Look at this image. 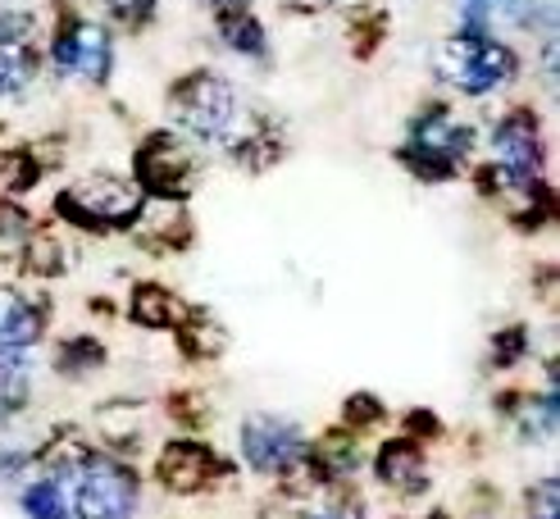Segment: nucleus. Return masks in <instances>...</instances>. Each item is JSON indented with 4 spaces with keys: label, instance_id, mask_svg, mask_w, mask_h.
<instances>
[{
    "label": "nucleus",
    "instance_id": "nucleus-17",
    "mask_svg": "<svg viewBox=\"0 0 560 519\" xmlns=\"http://www.w3.org/2000/svg\"><path fill=\"white\" fill-rule=\"evenodd\" d=\"M23 228H27V214L14 201H0V237H14Z\"/></svg>",
    "mask_w": 560,
    "mask_h": 519
},
{
    "label": "nucleus",
    "instance_id": "nucleus-1",
    "mask_svg": "<svg viewBox=\"0 0 560 519\" xmlns=\"http://www.w3.org/2000/svg\"><path fill=\"white\" fill-rule=\"evenodd\" d=\"M433 69L442 82L469 92V96H483V92H497L520 73V60L511 46L501 42H488L483 33H460L452 42H442L438 55H433Z\"/></svg>",
    "mask_w": 560,
    "mask_h": 519
},
{
    "label": "nucleus",
    "instance_id": "nucleus-8",
    "mask_svg": "<svg viewBox=\"0 0 560 519\" xmlns=\"http://www.w3.org/2000/svg\"><path fill=\"white\" fill-rule=\"evenodd\" d=\"M210 474V451L196 443H170L160 456V479L174 492H196Z\"/></svg>",
    "mask_w": 560,
    "mask_h": 519
},
{
    "label": "nucleus",
    "instance_id": "nucleus-3",
    "mask_svg": "<svg viewBox=\"0 0 560 519\" xmlns=\"http://www.w3.org/2000/svg\"><path fill=\"white\" fill-rule=\"evenodd\" d=\"M174 119L196 137H229L237 123V101L233 87L219 73H191L183 78L170 96Z\"/></svg>",
    "mask_w": 560,
    "mask_h": 519
},
{
    "label": "nucleus",
    "instance_id": "nucleus-7",
    "mask_svg": "<svg viewBox=\"0 0 560 519\" xmlns=\"http://www.w3.org/2000/svg\"><path fill=\"white\" fill-rule=\"evenodd\" d=\"M242 456L256 464L260 474L288 470V464L301 456V433L292 424H278V420H250L242 428Z\"/></svg>",
    "mask_w": 560,
    "mask_h": 519
},
{
    "label": "nucleus",
    "instance_id": "nucleus-6",
    "mask_svg": "<svg viewBox=\"0 0 560 519\" xmlns=\"http://www.w3.org/2000/svg\"><path fill=\"white\" fill-rule=\"evenodd\" d=\"M137 178H142L147 191H155L160 201H178L187 182H191V155L174 142V137H151V142L142 146V155H137Z\"/></svg>",
    "mask_w": 560,
    "mask_h": 519
},
{
    "label": "nucleus",
    "instance_id": "nucleus-4",
    "mask_svg": "<svg viewBox=\"0 0 560 519\" xmlns=\"http://www.w3.org/2000/svg\"><path fill=\"white\" fill-rule=\"evenodd\" d=\"M137 502V479L124 470L119 460L88 456L78 470V510L82 519H128Z\"/></svg>",
    "mask_w": 560,
    "mask_h": 519
},
{
    "label": "nucleus",
    "instance_id": "nucleus-15",
    "mask_svg": "<svg viewBox=\"0 0 560 519\" xmlns=\"http://www.w3.org/2000/svg\"><path fill=\"white\" fill-rule=\"evenodd\" d=\"M27 269L60 273V241H55V237H33V241H27Z\"/></svg>",
    "mask_w": 560,
    "mask_h": 519
},
{
    "label": "nucleus",
    "instance_id": "nucleus-9",
    "mask_svg": "<svg viewBox=\"0 0 560 519\" xmlns=\"http://www.w3.org/2000/svg\"><path fill=\"white\" fill-rule=\"evenodd\" d=\"M73 73H82L88 82H105L109 78V37L96 23H78L73 33Z\"/></svg>",
    "mask_w": 560,
    "mask_h": 519
},
{
    "label": "nucleus",
    "instance_id": "nucleus-13",
    "mask_svg": "<svg viewBox=\"0 0 560 519\" xmlns=\"http://www.w3.org/2000/svg\"><path fill=\"white\" fill-rule=\"evenodd\" d=\"M23 510L33 519H65V487L60 483H33L23 492Z\"/></svg>",
    "mask_w": 560,
    "mask_h": 519
},
{
    "label": "nucleus",
    "instance_id": "nucleus-14",
    "mask_svg": "<svg viewBox=\"0 0 560 519\" xmlns=\"http://www.w3.org/2000/svg\"><path fill=\"white\" fill-rule=\"evenodd\" d=\"M27 73H33V60H27V50L14 46V42H0V92H19Z\"/></svg>",
    "mask_w": 560,
    "mask_h": 519
},
{
    "label": "nucleus",
    "instance_id": "nucleus-12",
    "mask_svg": "<svg viewBox=\"0 0 560 519\" xmlns=\"http://www.w3.org/2000/svg\"><path fill=\"white\" fill-rule=\"evenodd\" d=\"M178 300L164 292V287H155V283H147V287H137L132 292V319L137 323H147V328H164V323H178Z\"/></svg>",
    "mask_w": 560,
    "mask_h": 519
},
{
    "label": "nucleus",
    "instance_id": "nucleus-10",
    "mask_svg": "<svg viewBox=\"0 0 560 519\" xmlns=\"http://www.w3.org/2000/svg\"><path fill=\"white\" fill-rule=\"evenodd\" d=\"M378 479L401 487V492H415L424 483V456H419L415 443H387L378 451Z\"/></svg>",
    "mask_w": 560,
    "mask_h": 519
},
{
    "label": "nucleus",
    "instance_id": "nucleus-5",
    "mask_svg": "<svg viewBox=\"0 0 560 519\" xmlns=\"http://www.w3.org/2000/svg\"><path fill=\"white\" fill-rule=\"evenodd\" d=\"M497 169L511 187H534L542 169V146H538V119L534 115H511L492 132Z\"/></svg>",
    "mask_w": 560,
    "mask_h": 519
},
{
    "label": "nucleus",
    "instance_id": "nucleus-18",
    "mask_svg": "<svg viewBox=\"0 0 560 519\" xmlns=\"http://www.w3.org/2000/svg\"><path fill=\"white\" fill-rule=\"evenodd\" d=\"M556 479H542L538 483V492H534V510H538V519H556Z\"/></svg>",
    "mask_w": 560,
    "mask_h": 519
},
{
    "label": "nucleus",
    "instance_id": "nucleus-11",
    "mask_svg": "<svg viewBox=\"0 0 560 519\" xmlns=\"http://www.w3.org/2000/svg\"><path fill=\"white\" fill-rule=\"evenodd\" d=\"M219 33H223V42H229L233 50H242V55H265V27L256 23V14H246L237 5H223Z\"/></svg>",
    "mask_w": 560,
    "mask_h": 519
},
{
    "label": "nucleus",
    "instance_id": "nucleus-19",
    "mask_svg": "<svg viewBox=\"0 0 560 519\" xmlns=\"http://www.w3.org/2000/svg\"><path fill=\"white\" fill-rule=\"evenodd\" d=\"M109 5H115L119 14H128V19H132V14H142V10H151V0H109Z\"/></svg>",
    "mask_w": 560,
    "mask_h": 519
},
{
    "label": "nucleus",
    "instance_id": "nucleus-16",
    "mask_svg": "<svg viewBox=\"0 0 560 519\" xmlns=\"http://www.w3.org/2000/svg\"><path fill=\"white\" fill-rule=\"evenodd\" d=\"M73 33H78V23H65L60 37H55V50H50V60L60 73H73Z\"/></svg>",
    "mask_w": 560,
    "mask_h": 519
},
{
    "label": "nucleus",
    "instance_id": "nucleus-2",
    "mask_svg": "<svg viewBox=\"0 0 560 519\" xmlns=\"http://www.w3.org/2000/svg\"><path fill=\"white\" fill-rule=\"evenodd\" d=\"M65 219L82 228H128L137 214H142V187H132L115 174H92L73 182L60 201H55Z\"/></svg>",
    "mask_w": 560,
    "mask_h": 519
},
{
    "label": "nucleus",
    "instance_id": "nucleus-20",
    "mask_svg": "<svg viewBox=\"0 0 560 519\" xmlns=\"http://www.w3.org/2000/svg\"><path fill=\"white\" fill-rule=\"evenodd\" d=\"M223 5H233V0H223Z\"/></svg>",
    "mask_w": 560,
    "mask_h": 519
}]
</instances>
